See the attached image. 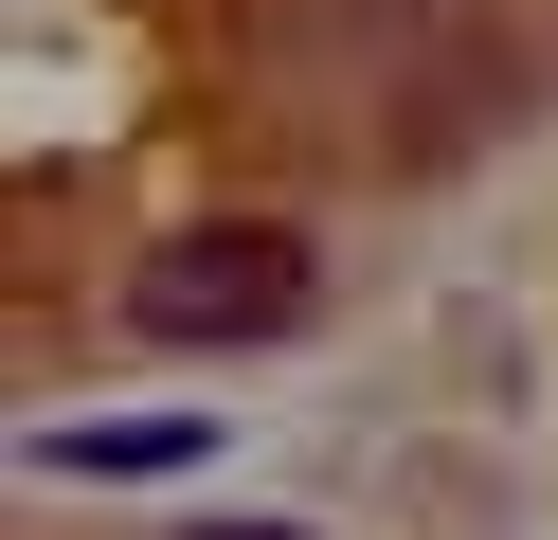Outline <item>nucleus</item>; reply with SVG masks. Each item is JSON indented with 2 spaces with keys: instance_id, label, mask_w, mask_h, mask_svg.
Instances as JSON below:
<instances>
[{
  "instance_id": "f257e3e1",
  "label": "nucleus",
  "mask_w": 558,
  "mask_h": 540,
  "mask_svg": "<svg viewBox=\"0 0 558 540\" xmlns=\"http://www.w3.org/2000/svg\"><path fill=\"white\" fill-rule=\"evenodd\" d=\"M325 307V252L289 216H198V235L126 252V343H289Z\"/></svg>"
},
{
  "instance_id": "f03ea898",
  "label": "nucleus",
  "mask_w": 558,
  "mask_h": 540,
  "mask_svg": "<svg viewBox=\"0 0 558 540\" xmlns=\"http://www.w3.org/2000/svg\"><path fill=\"white\" fill-rule=\"evenodd\" d=\"M198 451H217V415H73V432H37L54 487H145V468H198Z\"/></svg>"
},
{
  "instance_id": "7ed1b4c3",
  "label": "nucleus",
  "mask_w": 558,
  "mask_h": 540,
  "mask_svg": "<svg viewBox=\"0 0 558 540\" xmlns=\"http://www.w3.org/2000/svg\"><path fill=\"white\" fill-rule=\"evenodd\" d=\"M198 540H306V523H198Z\"/></svg>"
}]
</instances>
